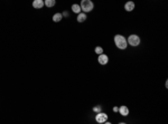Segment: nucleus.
I'll return each mask as SVG.
<instances>
[{
    "label": "nucleus",
    "instance_id": "obj_1",
    "mask_svg": "<svg viewBox=\"0 0 168 124\" xmlns=\"http://www.w3.org/2000/svg\"><path fill=\"white\" fill-rule=\"evenodd\" d=\"M113 40H114V44H116V46L119 49H121V50H123V49H126L127 47H128L127 38L124 37V36H122V35H116V36H114V38H113Z\"/></svg>",
    "mask_w": 168,
    "mask_h": 124
},
{
    "label": "nucleus",
    "instance_id": "obj_2",
    "mask_svg": "<svg viewBox=\"0 0 168 124\" xmlns=\"http://www.w3.org/2000/svg\"><path fill=\"white\" fill-rule=\"evenodd\" d=\"M81 10L83 12H91L94 8V4L92 2V0H81Z\"/></svg>",
    "mask_w": 168,
    "mask_h": 124
},
{
    "label": "nucleus",
    "instance_id": "obj_3",
    "mask_svg": "<svg viewBox=\"0 0 168 124\" xmlns=\"http://www.w3.org/2000/svg\"><path fill=\"white\" fill-rule=\"evenodd\" d=\"M140 42H141V39H140V37H139L138 35H130L128 38H127V42H128V45H130V46H132V47H138L139 45H140Z\"/></svg>",
    "mask_w": 168,
    "mask_h": 124
},
{
    "label": "nucleus",
    "instance_id": "obj_4",
    "mask_svg": "<svg viewBox=\"0 0 168 124\" xmlns=\"http://www.w3.org/2000/svg\"><path fill=\"white\" fill-rule=\"evenodd\" d=\"M108 114L107 113H104V112H99V113H97V115H95V121H97L98 123H105L108 121Z\"/></svg>",
    "mask_w": 168,
    "mask_h": 124
},
{
    "label": "nucleus",
    "instance_id": "obj_5",
    "mask_svg": "<svg viewBox=\"0 0 168 124\" xmlns=\"http://www.w3.org/2000/svg\"><path fill=\"white\" fill-rule=\"evenodd\" d=\"M98 62H99L100 65H107V64L109 63V57L105 54H100L99 56H98Z\"/></svg>",
    "mask_w": 168,
    "mask_h": 124
},
{
    "label": "nucleus",
    "instance_id": "obj_6",
    "mask_svg": "<svg viewBox=\"0 0 168 124\" xmlns=\"http://www.w3.org/2000/svg\"><path fill=\"white\" fill-rule=\"evenodd\" d=\"M134 8H136V4H134V2L131 1V0H129V1H127L126 4H124V9H126V11H128V12L132 11Z\"/></svg>",
    "mask_w": 168,
    "mask_h": 124
},
{
    "label": "nucleus",
    "instance_id": "obj_7",
    "mask_svg": "<svg viewBox=\"0 0 168 124\" xmlns=\"http://www.w3.org/2000/svg\"><path fill=\"white\" fill-rule=\"evenodd\" d=\"M44 6V0H34L33 1V7L35 9H42Z\"/></svg>",
    "mask_w": 168,
    "mask_h": 124
},
{
    "label": "nucleus",
    "instance_id": "obj_8",
    "mask_svg": "<svg viewBox=\"0 0 168 124\" xmlns=\"http://www.w3.org/2000/svg\"><path fill=\"white\" fill-rule=\"evenodd\" d=\"M118 112H119L120 114H121L122 116H128L129 115V108L127 106H120L119 110H118Z\"/></svg>",
    "mask_w": 168,
    "mask_h": 124
},
{
    "label": "nucleus",
    "instance_id": "obj_9",
    "mask_svg": "<svg viewBox=\"0 0 168 124\" xmlns=\"http://www.w3.org/2000/svg\"><path fill=\"white\" fill-rule=\"evenodd\" d=\"M86 14L85 12H80L77 14V17H76V20H77V22H84V21L86 20Z\"/></svg>",
    "mask_w": 168,
    "mask_h": 124
},
{
    "label": "nucleus",
    "instance_id": "obj_10",
    "mask_svg": "<svg viewBox=\"0 0 168 124\" xmlns=\"http://www.w3.org/2000/svg\"><path fill=\"white\" fill-rule=\"evenodd\" d=\"M62 19H63V15H62L61 12H56L53 15V21H54V22H59Z\"/></svg>",
    "mask_w": 168,
    "mask_h": 124
},
{
    "label": "nucleus",
    "instance_id": "obj_11",
    "mask_svg": "<svg viewBox=\"0 0 168 124\" xmlns=\"http://www.w3.org/2000/svg\"><path fill=\"white\" fill-rule=\"evenodd\" d=\"M44 4L47 8H52V7H54L55 4H56V0H45Z\"/></svg>",
    "mask_w": 168,
    "mask_h": 124
},
{
    "label": "nucleus",
    "instance_id": "obj_12",
    "mask_svg": "<svg viewBox=\"0 0 168 124\" xmlns=\"http://www.w3.org/2000/svg\"><path fill=\"white\" fill-rule=\"evenodd\" d=\"M72 11H73L74 14H80L81 11V6L80 4H72Z\"/></svg>",
    "mask_w": 168,
    "mask_h": 124
},
{
    "label": "nucleus",
    "instance_id": "obj_13",
    "mask_svg": "<svg viewBox=\"0 0 168 124\" xmlns=\"http://www.w3.org/2000/svg\"><path fill=\"white\" fill-rule=\"evenodd\" d=\"M94 52H95V54H98V55L103 54V48H102V47H100V46H98V47H95V48H94Z\"/></svg>",
    "mask_w": 168,
    "mask_h": 124
},
{
    "label": "nucleus",
    "instance_id": "obj_14",
    "mask_svg": "<svg viewBox=\"0 0 168 124\" xmlns=\"http://www.w3.org/2000/svg\"><path fill=\"white\" fill-rule=\"evenodd\" d=\"M92 110H93V112H95V113H99V112L102 111V107H101L100 105H97V106L93 107Z\"/></svg>",
    "mask_w": 168,
    "mask_h": 124
},
{
    "label": "nucleus",
    "instance_id": "obj_15",
    "mask_svg": "<svg viewBox=\"0 0 168 124\" xmlns=\"http://www.w3.org/2000/svg\"><path fill=\"white\" fill-rule=\"evenodd\" d=\"M62 15H63V18H64V17H65V18H67V17H68V16H69V14L67 12V11H64V12L62 14Z\"/></svg>",
    "mask_w": 168,
    "mask_h": 124
},
{
    "label": "nucleus",
    "instance_id": "obj_16",
    "mask_svg": "<svg viewBox=\"0 0 168 124\" xmlns=\"http://www.w3.org/2000/svg\"><path fill=\"white\" fill-rule=\"evenodd\" d=\"M118 110H119V107H118V106H114V107H113V110H112V111H113L114 113H117V112H118Z\"/></svg>",
    "mask_w": 168,
    "mask_h": 124
}]
</instances>
